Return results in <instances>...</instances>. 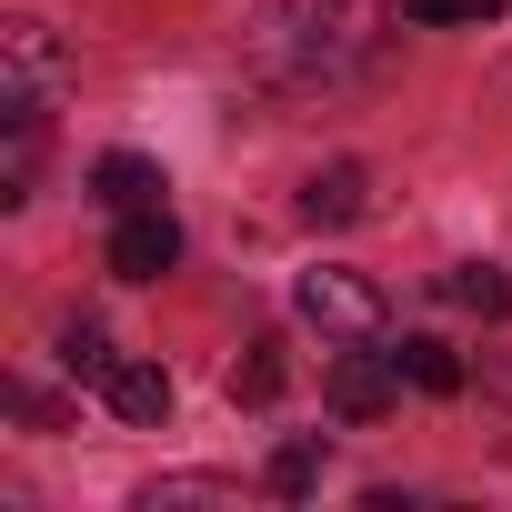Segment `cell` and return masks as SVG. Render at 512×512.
Segmentation results:
<instances>
[{
	"instance_id": "obj_8",
	"label": "cell",
	"mask_w": 512,
	"mask_h": 512,
	"mask_svg": "<svg viewBox=\"0 0 512 512\" xmlns=\"http://www.w3.org/2000/svg\"><path fill=\"white\" fill-rule=\"evenodd\" d=\"M402 382H412V392H462V352L432 342V332H412V342H402Z\"/></svg>"
},
{
	"instance_id": "obj_1",
	"label": "cell",
	"mask_w": 512,
	"mask_h": 512,
	"mask_svg": "<svg viewBox=\"0 0 512 512\" xmlns=\"http://www.w3.org/2000/svg\"><path fill=\"white\" fill-rule=\"evenodd\" d=\"M372 11H402V0H272L262 11V61L292 81H342L372 51Z\"/></svg>"
},
{
	"instance_id": "obj_14",
	"label": "cell",
	"mask_w": 512,
	"mask_h": 512,
	"mask_svg": "<svg viewBox=\"0 0 512 512\" xmlns=\"http://www.w3.org/2000/svg\"><path fill=\"white\" fill-rule=\"evenodd\" d=\"M322 482V442H282L272 452V492H312Z\"/></svg>"
},
{
	"instance_id": "obj_2",
	"label": "cell",
	"mask_w": 512,
	"mask_h": 512,
	"mask_svg": "<svg viewBox=\"0 0 512 512\" xmlns=\"http://www.w3.org/2000/svg\"><path fill=\"white\" fill-rule=\"evenodd\" d=\"M302 322L322 332V342H382V292L362 282V272H302Z\"/></svg>"
},
{
	"instance_id": "obj_10",
	"label": "cell",
	"mask_w": 512,
	"mask_h": 512,
	"mask_svg": "<svg viewBox=\"0 0 512 512\" xmlns=\"http://www.w3.org/2000/svg\"><path fill=\"white\" fill-rule=\"evenodd\" d=\"M512 0H402V21H422V31H472V21H502Z\"/></svg>"
},
{
	"instance_id": "obj_11",
	"label": "cell",
	"mask_w": 512,
	"mask_h": 512,
	"mask_svg": "<svg viewBox=\"0 0 512 512\" xmlns=\"http://www.w3.org/2000/svg\"><path fill=\"white\" fill-rule=\"evenodd\" d=\"M181 502H241V482H221V472H181V482H151V492H141V512H181Z\"/></svg>"
},
{
	"instance_id": "obj_3",
	"label": "cell",
	"mask_w": 512,
	"mask_h": 512,
	"mask_svg": "<svg viewBox=\"0 0 512 512\" xmlns=\"http://www.w3.org/2000/svg\"><path fill=\"white\" fill-rule=\"evenodd\" d=\"M322 402H332L342 422H382V412L402 402V352H342V362L322 372Z\"/></svg>"
},
{
	"instance_id": "obj_12",
	"label": "cell",
	"mask_w": 512,
	"mask_h": 512,
	"mask_svg": "<svg viewBox=\"0 0 512 512\" xmlns=\"http://www.w3.org/2000/svg\"><path fill=\"white\" fill-rule=\"evenodd\" d=\"M282 392V342H251V362H231V402H272Z\"/></svg>"
},
{
	"instance_id": "obj_4",
	"label": "cell",
	"mask_w": 512,
	"mask_h": 512,
	"mask_svg": "<svg viewBox=\"0 0 512 512\" xmlns=\"http://www.w3.org/2000/svg\"><path fill=\"white\" fill-rule=\"evenodd\" d=\"M171 262H181V221H171L161 201H151V211H121V221H111V272H121V282H161Z\"/></svg>"
},
{
	"instance_id": "obj_6",
	"label": "cell",
	"mask_w": 512,
	"mask_h": 512,
	"mask_svg": "<svg viewBox=\"0 0 512 512\" xmlns=\"http://www.w3.org/2000/svg\"><path fill=\"white\" fill-rule=\"evenodd\" d=\"M161 191H171V181H161V161H141V151H111V161L91 171V201H101V211H151Z\"/></svg>"
},
{
	"instance_id": "obj_13",
	"label": "cell",
	"mask_w": 512,
	"mask_h": 512,
	"mask_svg": "<svg viewBox=\"0 0 512 512\" xmlns=\"http://www.w3.org/2000/svg\"><path fill=\"white\" fill-rule=\"evenodd\" d=\"M61 362H71V372H81V382H101V372H111V362H121V352H111V342H101V332H91V322H71V332H61Z\"/></svg>"
},
{
	"instance_id": "obj_5",
	"label": "cell",
	"mask_w": 512,
	"mask_h": 512,
	"mask_svg": "<svg viewBox=\"0 0 512 512\" xmlns=\"http://www.w3.org/2000/svg\"><path fill=\"white\" fill-rule=\"evenodd\" d=\"M101 402L151 432V422H171V372H161V362H111V372H101Z\"/></svg>"
},
{
	"instance_id": "obj_9",
	"label": "cell",
	"mask_w": 512,
	"mask_h": 512,
	"mask_svg": "<svg viewBox=\"0 0 512 512\" xmlns=\"http://www.w3.org/2000/svg\"><path fill=\"white\" fill-rule=\"evenodd\" d=\"M442 292H452V302H462V312H482V322H502V312H512V282H502V272H492V262H462V272H452V282H442Z\"/></svg>"
},
{
	"instance_id": "obj_7",
	"label": "cell",
	"mask_w": 512,
	"mask_h": 512,
	"mask_svg": "<svg viewBox=\"0 0 512 512\" xmlns=\"http://www.w3.org/2000/svg\"><path fill=\"white\" fill-rule=\"evenodd\" d=\"M302 211H312V221H362V211H372V171H362V161L312 171V181H302Z\"/></svg>"
}]
</instances>
